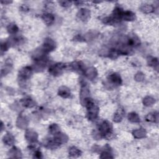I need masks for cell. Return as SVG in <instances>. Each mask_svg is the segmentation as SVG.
I'll return each instance as SVG.
<instances>
[{"mask_svg": "<svg viewBox=\"0 0 159 159\" xmlns=\"http://www.w3.org/2000/svg\"><path fill=\"white\" fill-rule=\"evenodd\" d=\"M128 119L132 122L137 123L140 122V117L139 115L137 113H134V112H132V113L128 114Z\"/></svg>", "mask_w": 159, "mask_h": 159, "instance_id": "obj_24", "label": "cell"}, {"mask_svg": "<svg viewBox=\"0 0 159 159\" xmlns=\"http://www.w3.org/2000/svg\"><path fill=\"white\" fill-rule=\"evenodd\" d=\"M122 19L126 21H133L135 19V14L131 11H124Z\"/></svg>", "mask_w": 159, "mask_h": 159, "instance_id": "obj_13", "label": "cell"}, {"mask_svg": "<svg viewBox=\"0 0 159 159\" xmlns=\"http://www.w3.org/2000/svg\"><path fill=\"white\" fill-rule=\"evenodd\" d=\"M110 147L108 146V149L106 148V147H104V150L101 153V155L100 157V158H113V157L112 156L111 153L110 152Z\"/></svg>", "mask_w": 159, "mask_h": 159, "instance_id": "obj_27", "label": "cell"}, {"mask_svg": "<svg viewBox=\"0 0 159 159\" xmlns=\"http://www.w3.org/2000/svg\"><path fill=\"white\" fill-rule=\"evenodd\" d=\"M7 31L10 34H15L19 31V28L14 23H11L7 27Z\"/></svg>", "mask_w": 159, "mask_h": 159, "instance_id": "obj_23", "label": "cell"}, {"mask_svg": "<svg viewBox=\"0 0 159 159\" xmlns=\"http://www.w3.org/2000/svg\"><path fill=\"white\" fill-rule=\"evenodd\" d=\"M58 95L63 98H68L71 95V92L67 86H61L58 89Z\"/></svg>", "mask_w": 159, "mask_h": 159, "instance_id": "obj_12", "label": "cell"}, {"mask_svg": "<svg viewBox=\"0 0 159 159\" xmlns=\"http://www.w3.org/2000/svg\"><path fill=\"white\" fill-rule=\"evenodd\" d=\"M84 73L86 76V77L90 80L95 79L98 75L96 68L94 67H91L88 68L87 70H85Z\"/></svg>", "mask_w": 159, "mask_h": 159, "instance_id": "obj_11", "label": "cell"}, {"mask_svg": "<svg viewBox=\"0 0 159 159\" xmlns=\"http://www.w3.org/2000/svg\"><path fill=\"white\" fill-rule=\"evenodd\" d=\"M9 45H10V44L8 42H2L1 44V52H3L7 51L8 49H9Z\"/></svg>", "mask_w": 159, "mask_h": 159, "instance_id": "obj_30", "label": "cell"}, {"mask_svg": "<svg viewBox=\"0 0 159 159\" xmlns=\"http://www.w3.org/2000/svg\"><path fill=\"white\" fill-rule=\"evenodd\" d=\"M124 114V111L122 109H118L114 114L113 117V120L116 122H119L122 120V118Z\"/></svg>", "mask_w": 159, "mask_h": 159, "instance_id": "obj_17", "label": "cell"}, {"mask_svg": "<svg viewBox=\"0 0 159 159\" xmlns=\"http://www.w3.org/2000/svg\"><path fill=\"white\" fill-rule=\"evenodd\" d=\"M3 142L5 144L8 145H13L14 142V138L12 134L8 133L4 135L3 137Z\"/></svg>", "mask_w": 159, "mask_h": 159, "instance_id": "obj_18", "label": "cell"}, {"mask_svg": "<svg viewBox=\"0 0 159 159\" xmlns=\"http://www.w3.org/2000/svg\"><path fill=\"white\" fill-rule=\"evenodd\" d=\"M77 15L78 18L80 19L81 21H88V19L90 17V11L88 9L82 8L79 11Z\"/></svg>", "mask_w": 159, "mask_h": 159, "instance_id": "obj_8", "label": "cell"}, {"mask_svg": "<svg viewBox=\"0 0 159 159\" xmlns=\"http://www.w3.org/2000/svg\"><path fill=\"white\" fill-rule=\"evenodd\" d=\"M34 157L40 158L42 157V153H41L39 150H36V152L34 153Z\"/></svg>", "mask_w": 159, "mask_h": 159, "instance_id": "obj_33", "label": "cell"}, {"mask_svg": "<svg viewBox=\"0 0 159 159\" xmlns=\"http://www.w3.org/2000/svg\"><path fill=\"white\" fill-rule=\"evenodd\" d=\"M32 69L31 67H25L22 68L19 72V77L21 80H27L31 77Z\"/></svg>", "mask_w": 159, "mask_h": 159, "instance_id": "obj_5", "label": "cell"}, {"mask_svg": "<svg viewBox=\"0 0 159 159\" xmlns=\"http://www.w3.org/2000/svg\"><path fill=\"white\" fill-rule=\"evenodd\" d=\"M124 13L123 9L120 8L119 6H116L114 9L113 12V14H112V17L117 22H119L122 17V14Z\"/></svg>", "mask_w": 159, "mask_h": 159, "instance_id": "obj_9", "label": "cell"}, {"mask_svg": "<svg viewBox=\"0 0 159 159\" xmlns=\"http://www.w3.org/2000/svg\"><path fill=\"white\" fill-rule=\"evenodd\" d=\"M155 8L154 6L150 4H144L140 7V10L144 13L149 14L154 12Z\"/></svg>", "mask_w": 159, "mask_h": 159, "instance_id": "obj_16", "label": "cell"}, {"mask_svg": "<svg viewBox=\"0 0 159 159\" xmlns=\"http://www.w3.org/2000/svg\"><path fill=\"white\" fill-rule=\"evenodd\" d=\"M155 103V99L150 96H147L144 99L143 103L145 106H152L153 104Z\"/></svg>", "mask_w": 159, "mask_h": 159, "instance_id": "obj_29", "label": "cell"}, {"mask_svg": "<svg viewBox=\"0 0 159 159\" xmlns=\"http://www.w3.org/2000/svg\"><path fill=\"white\" fill-rule=\"evenodd\" d=\"M41 49L45 54H47V53L53 51L55 49V42L51 38H46L42 45V47Z\"/></svg>", "mask_w": 159, "mask_h": 159, "instance_id": "obj_2", "label": "cell"}, {"mask_svg": "<svg viewBox=\"0 0 159 159\" xmlns=\"http://www.w3.org/2000/svg\"><path fill=\"white\" fill-rule=\"evenodd\" d=\"M49 132L52 135H56L60 132V127L57 124H52L49 126Z\"/></svg>", "mask_w": 159, "mask_h": 159, "instance_id": "obj_25", "label": "cell"}, {"mask_svg": "<svg viewBox=\"0 0 159 159\" xmlns=\"http://www.w3.org/2000/svg\"><path fill=\"white\" fill-rule=\"evenodd\" d=\"M21 103L23 106L28 108H31L36 106V102L31 98H24L22 99Z\"/></svg>", "mask_w": 159, "mask_h": 159, "instance_id": "obj_14", "label": "cell"}, {"mask_svg": "<svg viewBox=\"0 0 159 159\" xmlns=\"http://www.w3.org/2000/svg\"><path fill=\"white\" fill-rule=\"evenodd\" d=\"M21 9L22 11H26V10H28V8L26 6V5H24V4H23L22 6L21 7Z\"/></svg>", "mask_w": 159, "mask_h": 159, "instance_id": "obj_34", "label": "cell"}, {"mask_svg": "<svg viewBox=\"0 0 159 159\" xmlns=\"http://www.w3.org/2000/svg\"><path fill=\"white\" fill-rule=\"evenodd\" d=\"M147 62H148L149 65L153 67L154 68H156L158 67V59L157 58L152 57H149L147 59Z\"/></svg>", "mask_w": 159, "mask_h": 159, "instance_id": "obj_26", "label": "cell"}, {"mask_svg": "<svg viewBox=\"0 0 159 159\" xmlns=\"http://www.w3.org/2000/svg\"><path fill=\"white\" fill-rule=\"evenodd\" d=\"M144 79V75L142 73H137L135 76V80L137 81H142Z\"/></svg>", "mask_w": 159, "mask_h": 159, "instance_id": "obj_31", "label": "cell"}, {"mask_svg": "<svg viewBox=\"0 0 159 159\" xmlns=\"http://www.w3.org/2000/svg\"><path fill=\"white\" fill-rule=\"evenodd\" d=\"M108 80L114 85H120L122 84V78L121 76L116 73L111 74L108 76Z\"/></svg>", "mask_w": 159, "mask_h": 159, "instance_id": "obj_7", "label": "cell"}, {"mask_svg": "<svg viewBox=\"0 0 159 159\" xmlns=\"http://www.w3.org/2000/svg\"><path fill=\"white\" fill-rule=\"evenodd\" d=\"M54 139L55 142L60 145L62 144L66 143L67 142L68 137L65 134L59 132L58 134L55 135V136Z\"/></svg>", "mask_w": 159, "mask_h": 159, "instance_id": "obj_10", "label": "cell"}, {"mask_svg": "<svg viewBox=\"0 0 159 159\" xmlns=\"http://www.w3.org/2000/svg\"><path fill=\"white\" fill-rule=\"evenodd\" d=\"M145 119H146L147 121L153 122H155L158 119L157 114H155V113H149V114H148L146 116Z\"/></svg>", "mask_w": 159, "mask_h": 159, "instance_id": "obj_28", "label": "cell"}, {"mask_svg": "<svg viewBox=\"0 0 159 159\" xmlns=\"http://www.w3.org/2000/svg\"><path fill=\"white\" fill-rule=\"evenodd\" d=\"M60 4H61V6L63 7H68L70 6V5L72 4L71 1H60Z\"/></svg>", "mask_w": 159, "mask_h": 159, "instance_id": "obj_32", "label": "cell"}, {"mask_svg": "<svg viewBox=\"0 0 159 159\" xmlns=\"http://www.w3.org/2000/svg\"><path fill=\"white\" fill-rule=\"evenodd\" d=\"M98 129V132L101 135V137L105 138H109L113 132V127L111 124L108 121H104L100 124Z\"/></svg>", "mask_w": 159, "mask_h": 159, "instance_id": "obj_1", "label": "cell"}, {"mask_svg": "<svg viewBox=\"0 0 159 159\" xmlns=\"http://www.w3.org/2000/svg\"><path fill=\"white\" fill-rule=\"evenodd\" d=\"M132 134L135 138L137 139H141L145 137L146 135V131L144 129H139L137 130H135L133 131Z\"/></svg>", "mask_w": 159, "mask_h": 159, "instance_id": "obj_21", "label": "cell"}, {"mask_svg": "<svg viewBox=\"0 0 159 159\" xmlns=\"http://www.w3.org/2000/svg\"><path fill=\"white\" fill-rule=\"evenodd\" d=\"M69 155L73 157H78L81 155V152L76 147H72L69 150Z\"/></svg>", "mask_w": 159, "mask_h": 159, "instance_id": "obj_22", "label": "cell"}, {"mask_svg": "<svg viewBox=\"0 0 159 159\" xmlns=\"http://www.w3.org/2000/svg\"><path fill=\"white\" fill-rule=\"evenodd\" d=\"M17 126L21 129H24L27 126V120L25 117L20 116L17 120Z\"/></svg>", "mask_w": 159, "mask_h": 159, "instance_id": "obj_19", "label": "cell"}, {"mask_svg": "<svg viewBox=\"0 0 159 159\" xmlns=\"http://www.w3.org/2000/svg\"><path fill=\"white\" fill-rule=\"evenodd\" d=\"M126 44L130 47H137L140 44V40L135 34H130L126 37Z\"/></svg>", "mask_w": 159, "mask_h": 159, "instance_id": "obj_4", "label": "cell"}, {"mask_svg": "<svg viewBox=\"0 0 159 159\" xmlns=\"http://www.w3.org/2000/svg\"><path fill=\"white\" fill-rule=\"evenodd\" d=\"M65 68V65L62 63H58L51 66L49 68V73L54 76H58L63 73V70Z\"/></svg>", "mask_w": 159, "mask_h": 159, "instance_id": "obj_3", "label": "cell"}, {"mask_svg": "<svg viewBox=\"0 0 159 159\" xmlns=\"http://www.w3.org/2000/svg\"><path fill=\"white\" fill-rule=\"evenodd\" d=\"M12 3V1H1L2 4H10Z\"/></svg>", "mask_w": 159, "mask_h": 159, "instance_id": "obj_35", "label": "cell"}, {"mask_svg": "<svg viewBox=\"0 0 159 159\" xmlns=\"http://www.w3.org/2000/svg\"><path fill=\"white\" fill-rule=\"evenodd\" d=\"M25 137L27 141L31 143H35L37 140L38 135L32 129H29L26 132Z\"/></svg>", "mask_w": 159, "mask_h": 159, "instance_id": "obj_6", "label": "cell"}, {"mask_svg": "<svg viewBox=\"0 0 159 159\" xmlns=\"http://www.w3.org/2000/svg\"><path fill=\"white\" fill-rule=\"evenodd\" d=\"M42 19L46 24L50 25L55 20L54 16L51 13H45L42 15Z\"/></svg>", "mask_w": 159, "mask_h": 159, "instance_id": "obj_15", "label": "cell"}, {"mask_svg": "<svg viewBox=\"0 0 159 159\" xmlns=\"http://www.w3.org/2000/svg\"><path fill=\"white\" fill-rule=\"evenodd\" d=\"M9 154L10 157L12 158H21V150L16 148V147H13V148L11 149L9 152Z\"/></svg>", "mask_w": 159, "mask_h": 159, "instance_id": "obj_20", "label": "cell"}]
</instances>
